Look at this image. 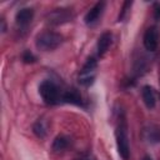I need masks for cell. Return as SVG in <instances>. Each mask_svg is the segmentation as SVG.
<instances>
[{
	"label": "cell",
	"instance_id": "6da1fadb",
	"mask_svg": "<svg viewBox=\"0 0 160 160\" xmlns=\"http://www.w3.org/2000/svg\"><path fill=\"white\" fill-rule=\"evenodd\" d=\"M39 92L42 98V100L49 104V105H54L58 104L60 100H62V94L59 90L58 85L54 84L50 80H44L40 86H39Z\"/></svg>",
	"mask_w": 160,
	"mask_h": 160
},
{
	"label": "cell",
	"instance_id": "ba28073f",
	"mask_svg": "<svg viewBox=\"0 0 160 160\" xmlns=\"http://www.w3.org/2000/svg\"><path fill=\"white\" fill-rule=\"evenodd\" d=\"M141 96H142V100L146 105V108L149 109H152L156 104V95H155V90L149 86V85H145L141 90Z\"/></svg>",
	"mask_w": 160,
	"mask_h": 160
},
{
	"label": "cell",
	"instance_id": "8992f818",
	"mask_svg": "<svg viewBox=\"0 0 160 160\" xmlns=\"http://www.w3.org/2000/svg\"><path fill=\"white\" fill-rule=\"evenodd\" d=\"M104 8H105V2H98L95 4L85 15V24L86 25H92L94 22H96L99 20V18L101 16L102 11H104Z\"/></svg>",
	"mask_w": 160,
	"mask_h": 160
},
{
	"label": "cell",
	"instance_id": "5b68a950",
	"mask_svg": "<svg viewBox=\"0 0 160 160\" xmlns=\"http://www.w3.org/2000/svg\"><path fill=\"white\" fill-rule=\"evenodd\" d=\"M158 44H159V31L156 26H151L144 34V46L149 51H155Z\"/></svg>",
	"mask_w": 160,
	"mask_h": 160
},
{
	"label": "cell",
	"instance_id": "8fae6325",
	"mask_svg": "<svg viewBox=\"0 0 160 160\" xmlns=\"http://www.w3.org/2000/svg\"><path fill=\"white\" fill-rule=\"evenodd\" d=\"M69 146V139L66 136H58L55 138L52 142V150L54 151H62Z\"/></svg>",
	"mask_w": 160,
	"mask_h": 160
},
{
	"label": "cell",
	"instance_id": "7c38bea8",
	"mask_svg": "<svg viewBox=\"0 0 160 160\" xmlns=\"http://www.w3.org/2000/svg\"><path fill=\"white\" fill-rule=\"evenodd\" d=\"M50 19H52L51 22H54V20H56V24H59V22H64V21H68V19H69V14H68L64 9H58L56 11H54V12L50 15Z\"/></svg>",
	"mask_w": 160,
	"mask_h": 160
},
{
	"label": "cell",
	"instance_id": "3957f363",
	"mask_svg": "<svg viewBox=\"0 0 160 160\" xmlns=\"http://www.w3.org/2000/svg\"><path fill=\"white\" fill-rule=\"evenodd\" d=\"M115 138H116V146H118V151H119L120 156L124 160H128L129 155H130V148H129V138H128L126 125L124 122H121L116 126Z\"/></svg>",
	"mask_w": 160,
	"mask_h": 160
},
{
	"label": "cell",
	"instance_id": "277c9868",
	"mask_svg": "<svg viewBox=\"0 0 160 160\" xmlns=\"http://www.w3.org/2000/svg\"><path fill=\"white\" fill-rule=\"evenodd\" d=\"M96 68H98V61L94 58H89L88 61L84 64L82 69L80 70L79 74V81L80 84L89 86L92 84L95 75H96Z\"/></svg>",
	"mask_w": 160,
	"mask_h": 160
},
{
	"label": "cell",
	"instance_id": "30bf717a",
	"mask_svg": "<svg viewBox=\"0 0 160 160\" xmlns=\"http://www.w3.org/2000/svg\"><path fill=\"white\" fill-rule=\"evenodd\" d=\"M62 100L66 102H71V104H76V105H81V96L75 91V90H68L62 94Z\"/></svg>",
	"mask_w": 160,
	"mask_h": 160
},
{
	"label": "cell",
	"instance_id": "e0dca14e",
	"mask_svg": "<svg viewBox=\"0 0 160 160\" xmlns=\"http://www.w3.org/2000/svg\"><path fill=\"white\" fill-rule=\"evenodd\" d=\"M142 160H151V158H149V156H144Z\"/></svg>",
	"mask_w": 160,
	"mask_h": 160
},
{
	"label": "cell",
	"instance_id": "9a60e30c",
	"mask_svg": "<svg viewBox=\"0 0 160 160\" xmlns=\"http://www.w3.org/2000/svg\"><path fill=\"white\" fill-rule=\"evenodd\" d=\"M154 16L156 20H160V4H155L154 5Z\"/></svg>",
	"mask_w": 160,
	"mask_h": 160
},
{
	"label": "cell",
	"instance_id": "5bb4252c",
	"mask_svg": "<svg viewBox=\"0 0 160 160\" xmlns=\"http://www.w3.org/2000/svg\"><path fill=\"white\" fill-rule=\"evenodd\" d=\"M22 60L25 62H32V61H35V56L30 51H25L24 55H22Z\"/></svg>",
	"mask_w": 160,
	"mask_h": 160
},
{
	"label": "cell",
	"instance_id": "9c48e42d",
	"mask_svg": "<svg viewBox=\"0 0 160 160\" xmlns=\"http://www.w3.org/2000/svg\"><path fill=\"white\" fill-rule=\"evenodd\" d=\"M111 42H112V35L110 32H104L98 40V54L100 56L104 55L109 50Z\"/></svg>",
	"mask_w": 160,
	"mask_h": 160
},
{
	"label": "cell",
	"instance_id": "2e32d148",
	"mask_svg": "<svg viewBox=\"0 0 160 160\" xmlns=\"http://www.w3.org/2000/svg\"><path fill=\"white\" fill-rule=\"evenodd\" d=\"M76 160H95L92 156H84V158H80V159H76Z\"/></svg>",
	"mask_w": 160,
	"mask_h": 160
},
{
	"label": "cell",
	"instance_id": "7a4b0ae2",
	"mask_svg": "<svg viewBox=\"0 0 160 160\" xmlns=\"http://www.w3.org/2000/svg\"><path fill=\"white\" fill-rule=\"evenodd\" d=\"M62 41V36L54 31H44L36 38V48L42 51L56 49Z\"/></svg>",
	"mask_w": 160,
	"mask_h": 160
},
{
	"label": "cell",
	"instance_id": "4fadbf2b",
	"mask_svg": "<svg viewBox=\"0 0 160 160\" xmlns=\"http://www.w3.org/2000/svg\"><path fill=\"white\" fill-rule=\"evenodd\" d=\"M32 129H34V132H35L38 136H40V138H44L45 134H46L45 124H44V121H41V120H39L38 122H35L34 126H32Z\"/></svg>",
	"mask_w": 160,
	"mask_h": 160
},
{
	"label": "cell",
	"instance_id": "52a82bcc",
	"mask_svg": "<svg viewBox=\"0 0 160 160\" xmlns=\"http://www.w3.org/2000/svg\"><path fill=\"white\" fill-rule=\"evenodd\" d=\"M32 16H34V10L30 9V8H24V9H20L16 12L15 20H16V24L18 25L26 26L32 20Z\"/></svg>",
	"mask_w": 160,
	"mask_h": 160
}]
</instances>
